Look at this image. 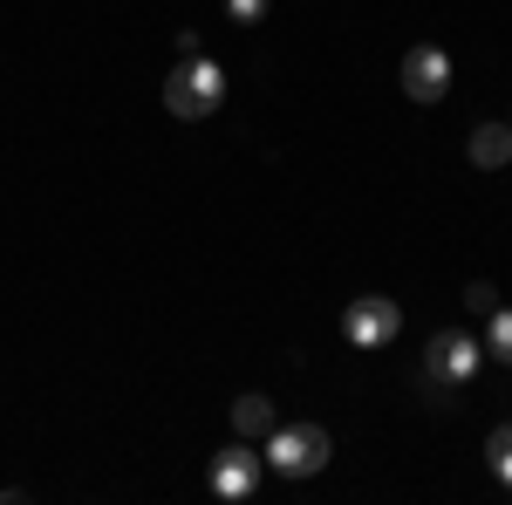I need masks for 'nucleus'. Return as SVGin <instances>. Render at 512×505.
<instances>
[{
    "label": "nucleus",
    "instance_id": "obj_1",
    "mask_svg": "<svg viewBox=\"0 0 512 505\" xmlns=\"http://www.w3.org/2000/svg\"><path fill=\"white\" fill-rule=\"evenodd\" d=\"M219 103H226V69L205 62V55H185V62L164 76V110L178 123H205Z\"/></svg>",
    "mask_w": 512,
    "mask_h": 505
},
{
    "label": "nucleus",
    "instance_id": "obj_2",
    "mask_svg": "<svg viewBox=\"0 0 512 505\" xmlns=\"http://www.w3.org/2000/svg\"><path fill=\"white\" fill-rule=\"evenodd\" d=\"M328 458H335V444H328L321 424H274L267 430V465L280 478H315Z\"/></svg>",
    "mask_w": 512,
    "mask_h": 505
},
{
    "label": "nucleus",
    "instance_id": "obj_3",
    "mask_svg": "<svg viewBox=\"0 0 512 505\" xmlns=\"http://www.w3.org/2000/svg\"><path fill=\"white\" fill-rule=\"evenodd\" d=\"M478 376V342L465 335V328H444L431 342V355H424V389H437V396H451V389H465Z\"/></svg>",
    "mask_w": 512,
    "mask_h": 505
},
{
    "label": "nucleus",
    "instance_id": "obj_4",
    "mask_svg": "<svg viewBox=\"0 0 512 505\" xmlns=\"http://www.w3.org/2000/svg\"><path fill=\"white\" fill-rule=\"evenodd\" d=\"M342 335H349V349H390L403 335V308L390 294H355L349 314H342Z\"/></svg>",
    "mask_w": 512,
    "mask_h": 505
},
{
    "label": "nucleus",
    "instance_id": "obj_5",
    "mask_svg": "<svg viewBox=\"0 0 512 505\" xmlns=\"http://www.w3.org/2000/svg\"><path fill=\"white\" fill-rule=\"evenodd\" d=\"M444 89H451V55L444 48H410L403 55V96L410 103H444Z\"/></svg>",
    "mask_w": 512,
    "mask_h": 505
},
{
    "label": "nucleus",
    "instance_id": "obj_6",
    "mask_svg": "<svg viewBox=\"0 0 512 505\" xmlns=\"http://www.w3.org/2000/svg\"><path fill=\"white\" fill-rule=\"evenodd\" d=\"M260 471H267V458H253L246 437H239V444H226V451L212 458V492H219V499H253Z\"/></svg>",
    "mask_w": 512,
    "mask_h": 505
},
{
    "label": "nucleus",
    "instance_id": "obj_7",
    "mask_svg": "<svg viewBox=\"0 0 512 505\" xmlns=\"http://www.w3.org/2000/svg\"><path fill=\"white\" fill-rule=\"evenodd\" d=\"M465 151H472L478 171H506V164H512V123H478Z\"/></svg>",
    "mask_w": 512,
    "mask_h": 505
},
{
    "label": "nucleus",
    "instance_id": "obj_8",
    "mask_svg": "<svg viewBox=\"0 0 512 505\" xmlns=\"http://www.w3.org/2000/svg\"><path fill=\"white\" fill-rule=\"evenodd\" d=\"M274 424H280V417H274V403H267L260 389H246V396H239V403H233V430H239V437H246V444H253V437L267 444V430H274Z\"/></svg>",
    "mask_w": 512,
    "mask_h": 505
},
{
    "label": "nucleus",
    "instance_id": "obj_9",
    "mask_svg": "<svg viewBox=\"0 0 512 505\" xmlns=\"http://www.w3.org/2000/svg\"><path fill=\"white\" fill-rule=\"evenodd\" d=\"M485 458H492V471H499V485H512V424H499L492 437H485Z\"/></svg>",
    "mask_w": 512,
    "mask_h": 505
},
{
    "label": "nucleus",
    "instance_id": "obj_10",
    "mask_svg": "<svg viewBox=\"0 0 512 505\" xmlns=\"http://www.w3.org/2000/svg\"><path fill=\"white\" fill-rule=\"evenodd\" d=\"M485 321H492V355H499V362H512V308H492Z\"/></svg>",
    "mask_w": 512,
    "mask_h": 505
},
{
    "label": "nucleus",
    "instance_id": "obj_11",
    "mask_svg": "<svg viewBox=\"0 0 512 505\" xmlns=\"http://www.w3.org/2000/svg\"><path fill=\"white\" fill-rule=\"evenodd\" d=\"M465 308H472V314H492V308H499V287H492V280H472V287H465Z\"/></svg>",
    "mask_w": 512,
    "mask_h": 505
},
{
    "label": "nucleus",
    "instance_id": "obj_12",
    "mask_svg": "<svg viewBox=\"0 0 512 505\" xmlns=\"http://www.w3.org/2000/svg\"><path fill=\"white\" fill-rule=\"evenodd\" d=\"M267 7H274V0H226V14H233L239 28H253V21H267Z\"/></svg>",
    "mask_w": 512,
    "mask_h": 505
}]
</instances>
